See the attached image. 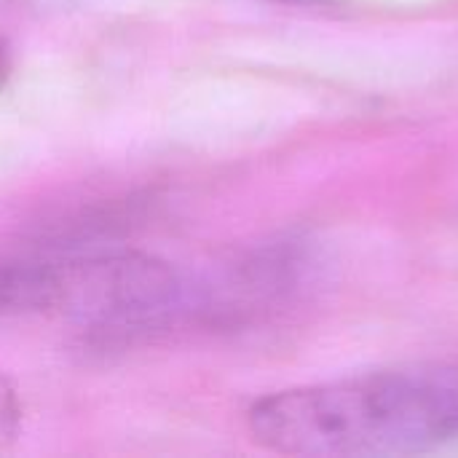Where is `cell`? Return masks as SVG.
Here are the masks:
<instances>
[{"label":"cell","mask_w":458,"mask_h":458,"mask_svg":"<svg viewBox=\"0 0 458 458\" xmlns=\"http://www.w3.org/2000/svg\"><path fill=\"white\" fill-rule=\"evenodd\" d=\"M258 445L284 456L421 454L458 440V365L381 370L258 400L247 413Z\"/></svg>","instance_id":"cell-1"},{"label":"cell","mask_w":458,"mask_h":458,"mask_svg":"<svg viewBox=\"0 0 458 458\" xmlns=\"http://www.w3.org/2000/svg\"><path fill=\"white\" fill-rule=\"evenodd\" d=\"M62 260H0V319L56 314Z\"/></svg>","instance_id":"cell-2"},{"label":"cell","mask_w":458,"mask_h":458,"mask_svg":"<svg viewBox=\"0 0 458 458\" xmlns=\"http://www.w3.org/2000/svg\"><path fill=\"white\" fill-rule=\"evenodd\" d=\"M19 421H21V405L16 389L8 384V378L0 376V451H5L13 443L19 432Z\"/></svg>","instance_id":"cell-3"},{"label":"cell","mask_w":458,"mask_h":458,"mask_svg":"<svg viewBox=\"0 0 458 458\" xmlns=\"http://www.w3.org/2000/svg\"><path fill=\"white\" fill-rule=\"evenodd\" d=\"M8 72H11V51H8V43L0 38V89H3Z\"/></svg>","instance_id":"cell-4"},{"label":"cell","mask_w":458,"mask_h":458,"mask_svg":"<svg viewBox=\"0 0 458 458\" xmlns=\"http://www.w3.org/2000/svg\"><path fill=\"white\" fill-rule=\"evenodd\" d=\"M298 3H327V0H298Z\"/></svg>","instance_id":"cell-5"}]
</instances>
